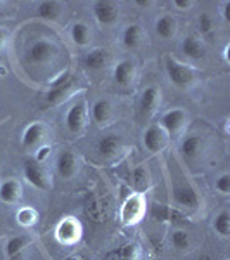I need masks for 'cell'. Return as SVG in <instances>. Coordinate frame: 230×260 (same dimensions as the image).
Returning a JSON list of instances; mask_svg holds the SVG:
<instances>
[{"instance_id": "1", "label": "cell", "mask_w": 230, "mask_h": 260, "mask_svg": "<svg viewBox=\"0 0 230 260\" xmlns=\"http://www.w3.org/2000/svg\"><path fill=\"white\" fill-rule=\"evenodd\" d=\"M166 73H168V78L171 80V83H173L175 87H178V89H189L192 83L196 82L194 70L182 64V62L175 61L173 57L166 59Z\"/></svg>"}, {"instance_id": "2", "label": "cell", "mask_w": 230, "mask_h": 260, "mask_svg": "<svg viewBox=\"0 0 230 260\" xmlns=\"http://www.w3.org/2000/svg\"><path fill=\"white\" fill-rule=\"evenodd\" d=\"M145 213V200L142 192H133L125 200L121 207V222L123 225H133L142 220Z\"/></svg>"}, {"instance_id": "3", "label": "cell", "mask_w": 230, "mask_h": 260, "mask_svg": "<svg viewBox=\"0 0 230 260\" xmlns=\"http://www.w3.org/2000/svg\"><path fill=\"white\" fill-rule=\"evenodd\" d=\"M160 101H161V94L156 87H147V89L142 92L139 99V106H137V115H135L137 121L139 123L147 121L156 113L158 106H160Z\"/></svg>"}, {"instance_id": "4", "label": "cell", "mask_w": 230, "mask_h": 260, "mask_svg": "<svg viewBox=\"0 0 230 260\" xmlns=\"http://www.w3.org/2000/svg\"><path fill=\"white\" fill-rule=\"evenodd\" d=\"M24 177L36 189L49 191L52 187V180H50L47 170L40 165V161L31 160V158L24 160Z\"/></svg>"}, {"instance_id": "5", "label": "cell", "mask_w": 230, "mask_h": 260, "mask_svg": "<svg viewBox=\"0 0 230 260\" xmlns=\"http://www.w3.org/2000/svg\"><path fill=\"white\" fill-rule=\"evenodd\" d=\"M87 123V103L85 101H78L69 108L68 115H66V128L73 136H80L85 128Z\"/></svg>"}, {"instance_id": "6", "label": "cell", "mask_w": 230, "mask_h": 260, "mask_svg": "<svg viewBox=\"0 0 230 260\" xmlns=\"http://www.w3.org/2000/svg\"><path fill=\"white\" fill-rule=\"evenodd\" d=\"M56 238L62 245H74L82 238V225L73 217H66L56 228Z\"/></svg>"}, {"instance_id": "7", "label": "cell", "mask_w": 230, "mask_h": 260, "mask_svg": "<svg viewBox=\"0 0 230 260\" xmlns=\"http://www.w3.org/2000/svg\"><path fill=\"white\" fill-rule=\"evenodd\" d=\"M125 149V141L123 137L118 134H107L97 144V153L104 160H114L116 156H120Z\"/></svg>"}, {"instance_id": "8", "label": "cell", "mask_w": 230, "mask_h": 260, "mask_svg": "<svg viewBox=\"0 0 230 260\" xmlns=\"http://www.w3.org/2000/svg\"><path fill=\"white\" fill-rule=\"evenodd\" d=\"M92 11H94V16H95V19H97V23L102 24V26H111V24H114L120 18L118 6H116L114 2H111V0H99V2L94 4Z\"/></svg>"}, {"instance_id": "9", "label": "cell", "mask_w": 230, "mask_h": 260, "mask_svg": "<svg viewBox=\"0 0 230 260\" xmlns=\"http://www.w3.org/2000/svg\"><path fill=\"white\" fill-rule=\"evenodd\" d=\"M73 83H74V78L71 77L69 73L61 75L56 82H52V85H50V89L47 92V95H45V101H47L49 104L61 103V101L68 95V92L71 90Z\"/></svg>"}, {"instance_id": "10", "label": "cell", "mask_w": 230, "mask_h": 260, "mask_svg": "<svg viewBox=\"0 0 230 260\" xmlns=\"http://www.w3.org/2000/svg\"><path fill=\"white\" fill-rule=\"evenodd\" d=\"M183 125H185V111L178 110V108L165 113L161 118V128L168 137H175L177 134H180Z\"/></svg>"}, {"instance_id": "11", "label": "cell", "mask_w": 230, "mask_h": 260, "mask_svg": "<svg viewBox=\"0 0 230 260\" xmlns=\"http://www.w3.org/2000/svg\"><path fill=\"white\" fill-rule=\"evenodd\" d=\"M56 54V47L47 40H36L28 50V59L33 64H45L52 59V56Z\"/></svg>"}, {"instance_id": "12", "label": "cell", "mask_w": 230, "mask_h": 260, "mask_svg": "<svg viewBox=\"0 0 230 260\" xmlns=\"http://www.w3.org/2000/svg\"><path fill=\"white\" fill-rule=\"evenodd\" d=\"M78 163L80 161H78L76 154L69 149H64L57 156V172L62 179H73L78 172V167H80Z\"/></svg>"}, {"instance_id": "13", "label": "cell", "mask_w": 230, "mask_h": 260, "mask_svg": "<svg viewBox=\"0 0 230 260\" xmlns=\"http://www.w3.org/2000/svg\"><path fill=\"white\" fill-rule=\"evenodd\" d=\"M166 139H168V136H166L165 130L160 125H150L144 132V146L150 153H158V151L165 149Z\"/></svg>"}, {"instance_id": "14", "label": "cell", "mask_w": 230, "mask_h": 260, "mask_svg": "<svg viewBox=\"0 0 230 260\" xmlns=\"http://www.w3.org/2000/svg\"><path fill=\"white\" fill-rule=\"evenodd\" d=\"M203 149H204V141L201 139L199 136H196V134L187 136L185 139L182 141V146H180V153L187 163L198 160L201 154H203Z\"/></svg>"}, {"instance_id": "15", "label": "cell", "mask_w": 230, "mask_h": 260, "mask_svg": "<svg viewBox=\"0 0 230 260\" xmlns=\"http://www.w3.org/2000/svg\"><path fill=\"white\" fill-rule=\"evenodd\" d=\"M173 200H175V203H178L180 207L190 208V210H194V208L199 207L198 191H196L192 186H187V184L175 187V189H173Z\"/></svg>"}, {"instance_id": "16", "label": "cell", "mask_w": 230, "mask_h": 260, "mask_svg": "<svg viewBox=\"0 0 230 260\" xmlns=\"http://www.w3.org/2000/svg\"><path fill=\"white\" fill-rule=\"evenodd\" d=\"M85 213L90 220L94 222H104L107 219V205H104L102 198L95 194H90L85 201Z\"/></svg>"}, {"instance_id": "17", "label": "cell", "mask_w": 230, "mask_h": 260, "mask_svg": "<svg viewBox=\"0 0 230 260\" xmlns=\"http://www.w3.org/2000/svg\"><path fill=\"white\" fill-rule=\"evenodd\" d=\"M45 136V127L44 123L40 121H35V123L28 125L26 130L23 134V146L26 149H33V148H39L42 139Z\"/></svg>"}, {"instance_id": "18", "label": "cell", "mask_w": 230, "mask_h": 260, "mask_svg": "<svg viewBox=\"0 0 230 260\" xmlns=\"http://www.w3.org/2000/svg\"><path fill=\"white\" fill-rule=\"evenodd\" d=\"M133 75H135V64H133V61H121L114 66L112 77H114V82L118 85H128L132 82Z\"/></svg>"}, {"instance_id": "19", "label": "cell", "mask_w": 230, "mask_h": 260, "mask_svg": "<svg viewBox=\"0 0 230 260\" xmlns=\"http://www.w3.org/2000/svg\"><path fill=\"white\" fill-rule=\"evenodd\" d=\"M182 50L185 56H189L190 59H203L204 54H206V49H204V44L201 42L199 39H196V37H187V39H183L182 42Z\"/></svg>"}, {"instance_id": "20", "label": "cell", "mask_w": 230, "mask_h": 260, "mask_svg": "<svg viewBox=\"0 0 230 260\" xmlns=\"http://www.w3.org/2000/svg\"><path fill=\"white\" fill-rule=\"evenodd\" d=\"M21 196V186L18 180L9 179L0 184V201L4 203H16Z\"/></svg>"}, {"instance_id": "21", "label": "cell", "mask_w": 230, "mask_h": 260, "mask_svg": "<svg viewBox=\"0 0 230 260\" xmlns=\"http://www.w3.org/2000/svg\"><path fill=\"white\" fill-rule=\"evenodd\" d=\"M142 40V28L139 24H130V26L125 28L123 37H121V44H123L125 49H137L140 45Z\"/></svg>"}, {"instance_id": "22", "label": "cell", "mask_w": 230, "mask_h": 260, "mask_svg": "<svg viewBox=\"0 0 230 260\" xmlns=\"http://www.w3.org/2000/svg\"><path fill=\"white\" fill-rule=\"evenodd\" d=\"M92 116L99 125H106L112 116V108L107 99H99L92 108Z\"/></svg>"}, {"instance_id": "23", "label": "cell", "mask_w": 230, "mask_h": 260, "mask_svg": "<svg viewBox=\"0 0 230 260\" xmlns=\"http://www.w3.org/2000/svg\"><path fill=\"white\" fill-rule=\"evenodd\" d=\"M140 258V248L137 243L127 245L123 248H118L114 251H111L104 260H139Z\"/></svg>"}, {"instance_id": "24", "label": "cell", "mask_w": 230, "mask_h": 260, "mask_svg": "<svg viewBox=\"0 0 230 260\" xmlns=\"http://www.w3.org/2000/svg\"><path fill=\"white\" fill-rule=\"evenodd\" d=\"M152 219L156 222H178L182 220V213L173 210L170 207H163V205H154L152 212H150Z\"/></svg>"}, {"instance_id": "25", "label": "cell", "mask_w": 230, "mask_h": 260, "mask_svg": "<svg viewBox=\"0 0 230 260\" xmlns=\"http://www.w3.org/2000/svg\"><path fill=\"white\" fill-rule=\"evenodd\" d=\"M39 16L42 19H47V21H56L61 16L62 7L59 2H54V0H45V2L39 4Z\"/></svg>"}, {"instance_id": "26", "label": "cell", "mask_w": 230, "mask_h": 260, "mask_svg": "<svg viewBox=\"0 0 230 260\" xmlns=\"http://www.w3.org/2000/svg\"><path fill=\"white\" fill-rule=\"evenodd\" d=\"M107 61H109V56H107V50H104V49H94L85 56V66L89 70L104 68Z\"/></svg>"}, {"instance_id": "27", "label": "cell", "mask_w": 230, "mask_h": 260, "mask_svg": "<svg viewBox=\"0 0 230 260\" xmlns=\"http://www.w3.org/2000/svg\"><path fill=\"white\" fill-rule=\"evenodd\" d=\"M156 33L161 39H171L177 33V21L171 16H161L156 21Z\"/></svg>"}, {"instance_id": "28", "label": "cell", "mask_w": 230, "mask_h": 260, "mask_svg": "<svg viewBox=\"0 0 230 260\" xmlns=\"http://www.w3.org/2000/svg\"><path fill=\"white\" fill-rule=\"evenodd\" d=\"M130 182H132L133 189L139 191V192H142V191L145 189V187L149 186V182H150L149 170L145 169L144 165L137 167V169L133 170V172H132V175H130Z\"/></svg>"}, {"instance_id": "29", "label": "cell", "mask_w": 230, "mask_h": 260, "mask_svg": "<svg viewBox=\"0 0 230 260\" xmlns=\"http://www.w3.org/2000/svg\"><path fill=\"white\" fill-rule=\"evenodd\" d=\"M28 245H30V238H28V236H14V238H11L9 243H7V246H6L7 257H9V258L18 257V255L24 248H26Z\"/></svg>"}, {"instance_id": "30", "label": "cell", "mask_w": 230, "mask_h": 260, "mask_svg": "<svg viewBox=\"0 0 230 260\" xmlns=\"http://www.w3.org/2000/svg\"><path fill=\"white\" fill-rule=\"evenodd\" d=\"M71 39H73V42L76 45H80V47L87 45L90 42V30H89V26H87V24H83V23L73 24V28H71Z\"/></svg>"}, {"instance_id": "31", "label": "cell", "mask_w": 230, "mask_h": 260, "mask_svg": "<svg viewBox=\"0 0 230 260\" xmlns=\"http://www.w3.org/2000/svg\"><path fill=\"white\" fill-rule=\"evenodd\" d=\"M16 220H18V224L23 225V228H31V225H35V222L39 220V213L31 207H23L16 213Z\"/></svg>"}, {"instance_id": "32", "label": "cell", "mask_w": 230, "mask_h": 260, "mask_svg": "<svg viewBox=\"0 0 230 260\" xmlns=\"http://www.w3.org/2000/svg\"><path fill=\"white\" fill-rule=\"evenodd\" d=\"M213 228H215V231L220 234V236L227 238L230 234V213L220 212L218 215H216L215 222H213Z\"/></svg>"}, {"instance_id": "33", "label": "cell", "mask_w": 230, "mask_h": 260, "mask_svg": "<svg viewBox=\"0 0 230 260\" xmlns=\"http://www.w3.org/2000/svg\"><path fill=\"white\" fill-rule=\"evenodd\" d=\"M171 243H173V246L177 250H187L190 246V238L185 231L177 229L171 233Z\"/></svg>"}, {"instance_id": "34", "label": "cell", "mask_w": 230, "mask_h": 260, "mask_svg": "<svg viewBox=\"0 0 230 260\" xmlns=\"http://www.w3.org/2000/svg\"><path fill=\"white\" fill-rule=\"evenodd\" d=\"M213 28H215V23H213V18L210 14H201L199 16V30L203 35H210V33L213 31Z\"/></svg>"}, {"instance_id": "35", "label": "cell", "mask_w": 230, "mask_h": 260, "mask_svg": "<svg viewBox=\"0 0 230 260\" xmlns=\"http://www.w3.org/2000/svg\"><path fill=\"white\" fill-rule=\"evenodd\" d=\"M216 189L220 192H223V194H228L230 192V175L228 174H223L221 177H218V180H216Z\"/></svg>"}, {"instance_id": "36", "label": "cell", "mask_w": 230, "mask_h": 260, "mask_svg": "<svg viewBox=\"0 0 230 260\" xmlns=\"http://www.w3.org/2000/svg\"><path fill=\"white\" fill-rule=\"evenodd\" d=\"M175 7H178V9H189V7H192V2L190 0H175Z\"/></svg>"}, {"instance_id": "37", "label": "cell", "mask_w": 230, "mask_h": 260, "mask_svg": "<svg viewBox=\"0 0 230 260\" xmlns=\"http://www.w3.org/2000/svg\"><path fill=\"white\" fill-rule=\"evenodd\" d=\"M6 42H7V31L0 28V50L4 49V45H6Z\"/></svg>"}, {"instance_id": "38", "label": "cell", "mask_w": 230, "mask_h": 260, "mask_svg": "<svg viewBox=\"0 0 230 260\" xmlns=\"http://www.w3.org/2000/svg\"><path fill=\"white\" fill-rule=\"evenodd\" d=\"M228 11H230V2H225V6H223V18H225V23H230V14H228Z\"/></svg>"}, {"instance_id": "39", "label": "cell", "mask_w": 230, "mask_h": 260, "mask_svg": "<svg viewBox=\"0 0 230 260\" xmlns=\"http://www.w3.org/2000/svg\"><path fill=\"white\" fill-rule=\"evenodd\" d=\"M49 151H50L49 148H42V149L39 151V154H36V161H42V160H44V158L47 156Z\"/></svg>"}, {"instance_id": "40", "label": "cell", "mask_w": 230, "mask_h": 260, "mask_svg": "<svg viewBox=\"0 0 230 260\" xmlns=\"http://www.w3.org/2000/svg\"><path fill=\"white\" fill-rule=\"evenodd\" d=\"M137 6H140V7H149L150 6V2H149V0H137Z\"/></svg>"}, {"instance_id": "41", "label": "cell", "mask_w": 230, "mask_h": 260, "mask_svg": "<svg viewBox=\"0 0 230 260\" xmlns=\"http://www.w3.org/2000/svg\"><path fill=\"white\" fill-rule=\"evenodd\" d=\"M198 260H213V258L210 257V255H201Z\"/></svg>"}, {"instance_id": "42", "label": "cell", "mask_w": 230, "mask_h": 260, "mask_svg": "<svg viewBox=\"0 0 230 260\" xmlns=\"http://www.w3.org/2000/svg\"><path fill=\"white\" fill-rule=\"evenodd\" d=\"M66 260H82L80 257H69V258H66Z\"/></svg>"}]
</instances>
